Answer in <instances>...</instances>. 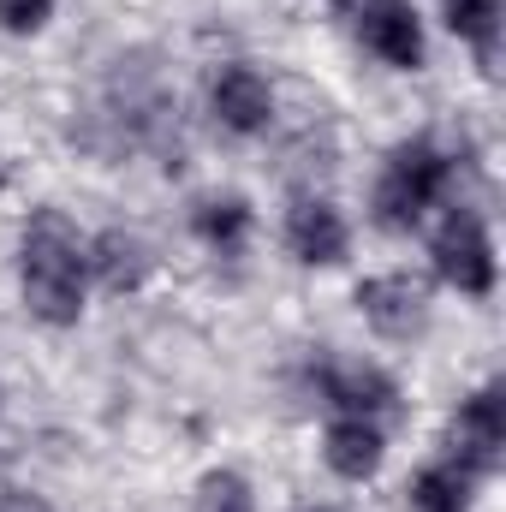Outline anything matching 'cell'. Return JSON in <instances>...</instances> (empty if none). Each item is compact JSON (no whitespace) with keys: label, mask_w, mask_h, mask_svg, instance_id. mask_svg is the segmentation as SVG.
<instances>
[{"label":"cell","mask_w":506,"mask_h":512,"mask_svg":"<svg viewBox=\"0 0 506 512\" xmlns=\"http://www.w3.org/2000/svg\"><path fill=\"white\" fill-rule=\"evenodd\" d=\"M411 495H417L423 512H465L471 507V471H465V465H435V471L417 477Z\"/></svg>","instance_id":"12"},{"label":"cell","mask_w":506,"mask_h":512,"mask_svg":"<svg viewBox=\"0 0 506 512\" xmlns=\"http://www.w3.org/2000/svg\"><path fill=\"white\" fill-rule=\"evenodd\" d=\"M435 268L459 286V292H489L495 286V256H489V239H483V221L453 209L435 233Z\"/></svg>","instance_id":"3"},{"label":"cell","mask_w":506,"mask_h":512,"mask_svg":"<svg viewBox=\"0 0 506 512\" xmlns=\"http://www.w3.org/2000/svg\"><path fill=\"white\" fill-rule=\"evenodd\" d=\"M24 304L42 322H78L84 310V256L60 215H36L24 233Z\"/></svg>","instance_id":"1"},{"label":"cell","mask_w":506,"mask_h":512,"mask_svg":"<svg viewBox=\"0 0 506 512\" xmlns=\"http://www.w3.org/2000/svg\"><path fill=\"white\" fill-rule=\"evenodd\" d=\"M197 512H251V489H245V477H233V471L203 477V489H197Z\"/></svg>","instance_id":"15"},{"label":"cell","mask_w":506,"mask_h":512,"mask_svg":"<svg viewBox=\"0 0 506 512\" xmlns=\"http://www.w3.org/2000/svg\"><path fill=\"white\" fill-rule=\"evenodd\" d=\"M441 179H447V161H441L429 143H405V149L387 161V173H381V185H376L381 227H411V221L429 209V197L441 191Z\"/></svg>","instance_id":"2"},{"label":"cell","mask_w":506,"mask_h":512,"mask_svg":"<svg viewBox=\"0 0 506 512\" xmlns=\"http://www.w3.org/2000/svg\"><path fill=\"white\" fill-rule=\"evenodd\" d=\"M358 18H364V42L376 48L381 60H393V66H417L423 60V30H417V12L411 6L381 0V6L358 12Z\"/></svg>","instance_id":"6"},{"label":"cell","mask_w":506,"mask_h":512,"mask_svg":"<svg viewBox=\"0 0 506 512\" xmlns=\"http://www.w3.org/2000/svg\"><path fill=\"white\" fill-rule=\"evenodd\" d=\"M346 12H370V6H381V0H340Z\"/></svg>","instance_id":"18"},{"label":"cell","mask_w":506,"mask_h":512,"mask_svg":"<svg viewBox=\"0 0 506 512\" xmlns=\"http://www.w3.org/2000/svg\"><path fill=\"white\" fill-rule=\"evenodd\" d=\"M286 239L304 262H340L346 256V221L322 203V197H304L286 221Z\"/></svg>","instance_id":"7"},{"label":"cell","mask_w":506,"mask_h":512,"mask_svg":"<svg viewBox=\"0 0 506 512\" xmlns=\"http://www.w3.org/2000/svg\"><path fill=\"white\" fill-rule=\"evenodd\" d=\"M328 465H334L340 477L364 483V477L381 465V435H376V423H364V417H346V423H334V429H328Z\"/></svg>","instance_id":"9"},{"label":"cell","mask_w":506,"mask_h":512,"mask_svg":"<svg viewBox=\"0 0 506 512\" xmlns=\"http://www.w3.org/2000/svg\"><path fill=\"white\" fill-rule=\"evenodd\" d=\"M328 399L346 405V411H387L393 405V382L370 370V364H346V370H328Z\"/></svg>","instance_id":"11"},{"label":"cell","mask_w":506,"mask_h":512,"mask_svg":"<svg viewBox=\"0 0 506 512\" xmlns=\"http://www.w3.org/2000/svg\"><path fill=\"white\" fill-rule=\"evenodd\" d=\"M96 274H102V286H114V292H131V286H143V274H149V245L137 239V233H102L96 239Z\"/></svg>","instance_id":"10"},{"label":"cell","mask_w":506,"mask_h":512,"mask_svg":"<svg viewBox=\"0 0 506 512\" xmlns=\"http://www.w3.org/2000/svg\"><path fill=\"white\" fill-rule=\"evenodd\" d=\"M501 447H506V411H501V393H477L459 423H453V465L465 471H495L501 465Z\"/></svg>","instance_id":"5"},{"label":"cell","mask_w":506,"mask_h":512,"mask_svg":"<svg viewBox=\"0 0 506 512\" xmlns=\"http://www.w3.org/2000/svg\"><path fill=\"white\" fill-rule=\"evenodd\" d=\"M0 512H48V507H42L36 495H6V501H0Z\"/></svg>","instance_id":"17"},{"label":"cell","mask_w":506,"mask_h":512,"mask_svg":"<svg viewBox=\"0 0 506 512\" xmlns=\"http://www.w3.org/2000/svg\"><path fill=\"white\" fill-rule=\"evenodd\" d=\"M0 24L18 30V36H30V30L48 24V0H0Z\"/></svg>","instance_id":"16"},{"label":"cell","mask_w":506,"mask_h":512,"mask_svg":"<svg viewBox=\"0 0 506 512\" xmlns=\"http://www.w3.org/2000/svg\"><path fill=\"white\" fill-rule=\"evenodd\" d=\"M447 24L459 36H471L483 54H495V24H501V0H447Z\"/></svg>","instance_id":"13"},{"label":"cell","mask_w":506,"mask_h":512,"mask_svg":"<svg viewBox=\"0 0 506 512\" xmlns=\"http://www.w3.org/2000/svg\"><path fill=\"white\" fill-rule=\"evenodd\" d=\"M197 227H203V239H209V245H239V239H245V227H251V209H245L239 197H227V203H203Z\"/></svg>","instance_id":"14"},{"label":"cell","mask_w":506,"mask_h":512,"mask_svg":"<svg viewBox=\"0 0 506 512\" xmlns=\"http://www.w3.org/2000/svg\"><path fill=\"white\" fill-rule=\"evenodd\" d=\"M358 304H364L370 328L387 334V340L417 334L423 316H429V292H423V280H411V274H381V280H370V286L358 292Z\"/></svg>","instance_id":"4"},{"label":"cell","mask_w":506,"mask_h":512,"mask_svg":"<svg viewBox=\"0 0 506 512\" xmlns=\"http://www.w3.org/2000/svg\"><path fill=\"white\" fill-rule=\"evenodd\" d=\"M215 114H221V126H233V131H262L268 114H274V96H268V84L256 78L251 66H233L215 84Z\"/></svg>","instance_id":"8"}]
</instances>
